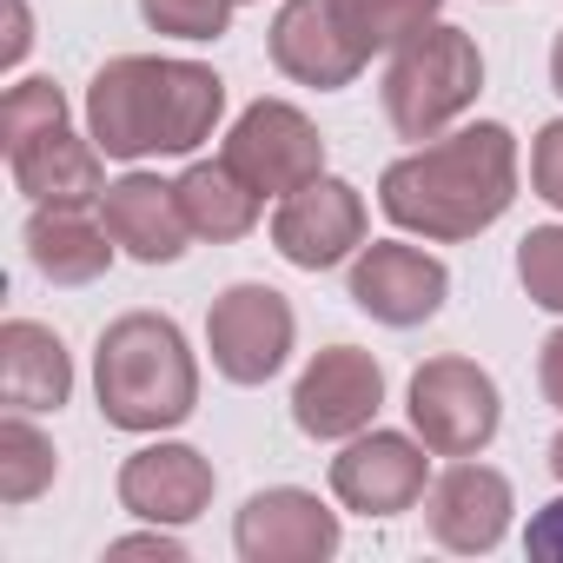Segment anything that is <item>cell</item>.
<instances>
[{"label":"cell","instance_id":"obj_1","mask_svg":"<svg viewBox=\"0 0 563 563\" xmlns=\"http://www.w3.org/2000/svg\"><path fill=\"white\" fill-rule=\"evenodd\" d=\"M510 199H517V133L504 120L438 133L378 173V212L431 245H464L490 232L510 212Z\"/></svg>","mask_w":563,"mask_h":563},{"label":"cell","instance_id":"obj_2","mask_svg":"<svg viewBox=\"0 0 563 563\" xmlns=\"http://www.w3.org/2000/svg\"><path fill=\"white\" fill-rule=\"evenodd\" d=\"M219 113H225V80L179 54H120L87 87V133L120 166L206 146Z\"/></svg>","mask_w":563,"mask_h":563},{"label":"cell","instance_id":"obj_3","mask_svg":"<svg viewBox=\"0 0 563 563\" xmlns=\"http://www.w3.org/2000/svg\"><path fill=\"white\" fill-rule=\"evenodd\" d=\"M93 398L113 431H173L199 411V365L186 332L159 312H120L93 345Z\"/></svg>","mask_w":563,"mask_h":563},{"label":"cell","instance_id":"obj_4","mask_svg":"<svg viewBox=\"0 0 563 563\" xmlns=\"http://www.w3.org/2000/svg\"><path fill=\"white\" fill-rule=\"evenodd\" d=\"M477 93H484V54L451 21H431L405 47H391L385 87H378L391 133L398 140H418V146L438 140V133H451L477 107Z\"/></svg>","mask_w":563,"mask_h":563},{"label":"cell","instance_id":"obj_5","mask_svg":"<svg viewBox=\"0 0 563 563\" xmlns=\"http://www.w3.org/2000/svg\"><path fill=\"white\" fill-rule=\"evenodd\" d=\"M405 411H411V431L431 444V457H477V451H490V438L504 424V391L477 358L444 352L411 372Z\"/></svg>","mask_w":563,"mask_h":563},{"label":"cell","instance_id":"obj_6","mask_svg":"<svg viewBox=\"0 0 563 563\" xmlns=\"http://www.w3.org/2000/svg\"><path fill=\"white\" fill-rule=\"evenodd\" d=\"M292 339H299V319H292V299L278 286H258V278H239L225 286L206 312V352H212V372L225 385H265L286 372L292 358Z\"/></svg>","mask_w":563,"mask_h":563},{"label":"cell","instance_id":"obj_7","mask_svg":"<svg viewBox=\"0 0 563 563\" xmlns=\"http://www.w3.org/2000/svg\"><path fill=\"white\" fill-rule=\"evenodd\" d=\"M219 159H225L258 199H286V192H299V186H312V179L325 173V133H319L292 100H252V107L232 120Z\"/></svg>","mask_w":563,"mask_h":563},{"label":"cell","instance_id":"obj_8","mask_svg":"<svg viewBox=\"0 0 563 563\" xmlns=\"http://www.w3.org/2000/svg\"><path fill=\"white\" fill-rule=\"evenodd\" d=\"M431 490V444L405 431H358L332 457V497L358 517H398Z\"/></svg>","mask_w":563,"mask_h":563},{"label":"cell","instance_id":"obj_9","mask_svg":"<svg viewBox=\"0 0 563 563\" xmlns=\"http://www.w3.org/2000/svg\"><path fill=\"white\" fill-rule=\"evenodd\" d=\"M444 299H451V272L424 245H405V239L358 245V258H352V306L365 319H378L391 332H411V325L438 319Z\"/></svg>","mask_w":563,"mask_h":563},{"label":"cell","instance_id":"obj_10","mask_svg":"<svg viewBox=\"0 0 563 563\" xmlns=\"http://www.w3.org/2000/svg\"><path fill=\"white\" fill-rule=\"evenodd\" d=\"M378 405H385V372L358 345H325L292 385V424L312 444H345V438L372 431Z\"/></svg>","mask_w":563,"mask_h":563},{"label":"cell","instance_id":"obj_11","mask_svg":"<svg viewBox=\"0 0 563 563\" xmlns=\"http://www.w3.org/2000/svg\"><path fill=\"white\" fill-rule=\"evenodd\" d=\"M272 245H278V258H292L299 272H332V265L358 258V245H365V192L352 179L319 173L312 186L278 199Z\"/></svg>","mask_w":563,"mask_h":563},{"label":"cell","instance_id":"obj_12","mask_svg":"<svg viewBox=\"0 0 563 563\" xmlns=\"http://www.w3.org/2000/svg\"><path fill=\"white\" fill-rule=\"evenodd\" d=\"M265 47L278 74L299 87H319V93H339L365 74V47L339 0H286L265 27Z\"/></svg>","mask_w":563,"mask_h":563},{"label":"cell","instance_id":"obj_13","mask_svg":"<svg viewBox=\"0 0 563 563\" xmlns=\"http://www.w3.org/2000/svg\"><path fill=\"white\" fill-rule=\"evenodd\" d=\"M339 510L319 504V490H299V484H272V490H252L239 523H232V550L245 563H325L339 556Z\"/></svg>","mask_w":563,"mask_h":563},{"label":"cell","instance_id":"obj_14","mask_svg":"<svg viewBox=\"0 0 563 563\" xmlns=\"http://www.w3.org/2000/svg\"><path fill=\"white\" fill-rule=\"evenodd\" d=\"M510 477L477 464V457H451L431 490H424V530L438 550H457V556H490L510 530Z\"/></svg>","mask_w":563,"mask_h":563},{"label":"cell","instance_id":"obj_15","mask_svg":"<svg viewBox=\"0 0 563 563\" xmlns=\"http://www.w3.org/2000/svg\"><path fill=\"white\" fill-rule=\"evenodd\" d=\"M212 484H219V477H212V457H206V451L159 438V444H146V451H133V457L120 464V510H133L140 523L179 530V523L206 517Z\"/></svg>","mask_w":563,"mask_h":563},{"label":"cell","instance_id":"obj_16","mask_svg":"<svg viewBox=\"0 0 563 563\" xmlns=\"http://www.w3.org/2000/svg\"><path fill=\"white\" fill-rule=\"evenodd\" d=\"M100 219H107L113 245H120L126 258H140V265H173V258H186L192 225H186L179 186L159 179V173H140V166L120 173V179L100 192Z\"/></svg>","mask_w":563,"mask_h":563},{"label":"cell","instance_id":"obj_17","mask_svg":"<svg viewBox=\"0 0 563 563\" xmlns=\"http://www.w3.org/2000/svg\"><path fill=\"white\" fill-rule=\"evenodd\" d=\"M113 232L107 219H93L87 206H67V199H41L27 212V258L47 286H93L113 265Z\"/></svg>","mask_w":563,"mask_h":563},{"label":"cell","instance_id":"obj_18","mask_svg":"<svg viewBox=\"0 0 563 563\" xmlns=\"http://www.w3.org/2000/svg\"><path fill=\"white\" fill-rule=\"evenodd\" d=\"M0 398H8V411H34V418L74 398V358L54 325L41 319L0 325Z\"/></svg>","mask_w":563,"mask_h":563},{"label":"cell","instance_id":"obj_19","mask_svg":"<svg viewBox=\"0 0 563 563\" xmlns=\"http://www.w3.org/2000/svg\"><path fill=\"white\" fill-rule=\"evenodd\" d=\"M8 173L14 186L41 206V199H67V206H87L107 192V153L93 146V133L80 140L74 126H54L41 140H21L8 146Z\"/></svg>","mask_w":563,"mask_h":563},{"label":"cell","instance_id":"obj_20","mask_svg":"<svg viewBox=\"0 0 563 563\" xmlns=\"http://www.w3.org/2000/svg\"><path fill=\"white\" fill-rule=\"evenodd\" d=\"M173 186H179V206H186L192 239H212V245L245 239V232L258 225V212H265V199H258L225 159H192Z\"/></svg>","mask_w":563,"mask_h":563},{"label":"cell","instance_id":"obj_21","mask_svg":"<svg viewBox=\"0 0 563 563\" xmlns=\"http://www.w3.org/2000/svg\"><path fill=\"white\" fill-rule=\"evenodd\" d=\"M54 477H60L54 438L34 424V411H8L0 418V504H34Z\"/></svg>","mask_w":563,"mask_h":563},{"label":"cell","instance_id":"obj_22","mask_svg":"<svg viewBox=\"0 0 563 563\" xmlns=\"http://www.w3.org/2000/svg\"><path fill=\"white\" fill-rule=\"evenodd\" d=\"M339 8H345V21H352V34H358L365 60H372V54L405 47L418 27H431L444 0H339Z\"/></svg>","mask_w":563,"mask_h":563},{"label":"cell","instance_id":"obj_23","mask_svg":"<svg viewBox=\"0 0 563 563\" xmlns=\"http://www.w3.org/2000/svg\"><path fill=\"white\" fill-rule=\"evenodd\" d=\"M54 126H67V93H60L54 80H41V74L14 80L8 100H0V146L41 140V133H54Z\"/></svg>","mask_w":563,"mask_h":563},{"label":"cell","instance_id":"obj_24","mask_svg":"<svg viewBox=\"0 0 563 563\" xmlns=\"http://www.w3.org/2000/svg\"><path fill=\"white\" fill-rule=\"evenodd\" d=\"M239 8H252V0H140L146 27L173 41H219Z\"/></svg>","mask_w":563,"mask_h":563},{"label":"cell","instance_id":"obj_25","mask_svg":"<svg viewBox=\"0 0 563 563\" xmlns=\"http://www.w3.org/2000/svg\"><path fill=\"white\" fill-rule=\"evenodd\" d=\"M517 278L530 306L543 312H563V225H530L523 245H517Z\"/></svg>","mask_w":563,"mask_h":563},{"label":"cell","instance_id":"obj_26","mask_svg":"<svg viewBox=\"0 0 563 563\" xmlns=\"http://www.w3.org/2000/svg\"><path fill=\"white\" fill-rule=\"evenodd\" d=\"M530 186H537L543 206L563 212V120L537 126V140H530Z\"/></svg>","mask_w":563,"mask_h":563},{"label":"cell","instance_id":"obj_27","mask_svg":"<svg viewBox=\"0 0 563 563\" xmlns=\"http://www.w3.org/2000/svg\"><path fill=\"white\" fill-rule=\"evenodd\" d=\"M523 550H530V556H543V563H563V497H550V504L530 517Z\"/></svg>","mask_w":563,"mask_h":563},{"label":"cell","instance_id":"obj_28","mask_svg":"<svg viewBox=\"0 0 563 563\" xmlns=\"http://www.w3.org/2000/svg\"><path fill=\"white\" fill-rule=\"evenodd\" d=\"M107 556H159V563H186V543H179L166 523H153V530H140V537L107 543Z\"/></svg>","mask_w":563,"mask_h":563},{"label":"cell","instance_id":"obj_29","mask_svg":"<svg viewBox=\"0 0 563 563\" xmlns=\"http://www.w3.org/2000/svg\"><path fill=\"white\" fill-rule=\"evenodd\" d=\"M27 47H34V14H27V0H8V41H0V67H21L27 60Z\"/></svg>","mask_w":563,"mask_h":563},{"label":"cell","instance_id":"obj_30","mask_svg":"<svg viewBox=\"0 0 563 563\" xmlns=\"http://www.w3.org/2000/svg\"><path fill=\"white\" fill-rule=\"evenodd\" d=\"M537 385H543V398L563 411V325L543 339V352H537Z\"/></svg>","mask_w":563,"mask_h":563},{"label":"cell","instance_id":"obj_31","mask_svg":"<svg viewBox=\"0 0 563 563\" xmlns=\"http://www.w3.org/2000/svg\"><path fill=\"white\" fill-rule=\"evenodd\" d=\"M550 87L563 93V27H556V47H550Z\"/></svg>","mask_w":563,"mask_h":563},{"label":"cell","instance_id":"obj_32","mask_svg":"<svg viewBox=\"0 0 563 563\" xmlns=\"http://www.w3.org/2000/svg\"><path fill=\"white\" fill-rule=\"evenodd\" d=\"M550 471H556V477H563V431H556V438H550Z\"/></svg>","mask_w":563,"mask_h":563}]
</instances>
